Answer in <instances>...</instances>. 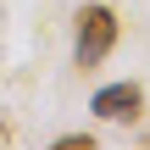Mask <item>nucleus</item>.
I'll return each mask as SVG.
<instances>
[{
	"label": "nucleus",
	"mask_w": 150,
	"mask_h": 150,
	"mask_svg": "<svg viewBox=\"0 0 150 150\" xmlns=\"http://www.w3.org/2000/svg\"><path fill=\"white\" fill-rule=\"evenodd\" d=\"M111 45H117V11L111 6H78V17H72V67H100L106 56H111Z\"/></svg>",
	"instance_id": "f257e3e1"
},
{
	"label": "nucleus",
	"mask_w": 150,
	"mask_h": 150,
	"mask_svg": "<svg viewBox=\"0 0 150 150\" xmlns=\"http://www.w3.org/2000/svg\"><path fill=\"white\" fill-rule=\"evenodd\" d=\"M89 111L100 117V122H139V111H145V89L139 83H106V89H95V100H89Z\"/></svg>",
	"instance_id": "f03ea898"
},
{
	"label": "nucleus",
	"mask_w": 150,
	"mask_h": 150,
	"mask_svg": "<svg viewBox=\"0 0 150 150\" xmlns=\"http://www.w3.org/2000/svg\"><path fill=\"white\" fill-rule=\"evenodd\" d=\"M61 150H95V134H67V139H56Z\"/></svg>",
	"instance_id": "7ed1b4c3"
}]
</instances>
